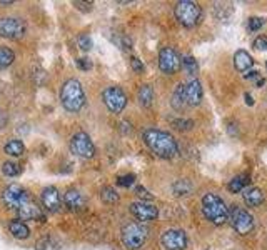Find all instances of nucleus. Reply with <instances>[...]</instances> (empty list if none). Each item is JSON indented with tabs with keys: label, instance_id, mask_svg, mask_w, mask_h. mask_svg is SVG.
I'll list each match as a JSON object with an SVG mask.
<instances>
[{
	"label": "nucleus",
	"instance_id": "nucleus-27",
	"mask_svg": "<svg viewBox=\"0 0 267 250\" xmlns=\"http://www.w3.org/2000/svg\"><path fill=\"white\" fill-rule=\"evenodd\" d=\"M100 198L104 200L105 204H117L119 202V193L117 190L114 189V187H102V190H100Z\"/></svg>",
	"mask_w": 267,
	"mask_h": 250
},
{
	"label": "nucleus",
	"instance_id": "nucleus-36",
	"mask_svg": "<svg viewBox=\"0 0 267 250\" xmlns=\"http://www.w3.org/2000/svg\"><path fill=\"white\" fill-rule=\"evenodd\" d=\"M130 67H132V70L136 72V73H142V72H144L142 62L139 60L137 57H132V59H130Z\"/></svg>",
	"mask_w": 267,
	"mask_h": 250
},
{
	"label": "nucleus",
	"instance_id": "nucleus-1",
	"mask_svg": "<svg viewBox=\"0 0 267 250\" xmlns=\"http://www.w3.org/2000/svg\"><path fill=\"white\" fill-rule=\"evenodd\" d=\"M142 139L145 145L161 159H174L179 154L177 140L169 132L159 129H145L142 132Z\"/></svg>",
	"mask_w": 267,
	"mask_h": 250
},
{
	"label": "nucleus",
	"instance_id": "nucleus-5",
	"mask_svg": "<svg viewBox=\"0 0 267 250\" xmlns=\"http://www.w3.org/2000/svg\"><path fill=\"white\" fill-rule=\"evenodd\" d=\"M174 14H175V18L179 20L181 25L190 29V27H194V25L199 23L202 10L195 2H192V0H181V2L175 4Z\"/></svg>",
	"mask_w": 267,
	"mask_h": 250
},
{
	"label": "nucleus",
	"instance_id": "nucleus-29",
	"mask_svg": "<svg viewBox=\"0 0 267 250\" xmlns=\"http://www.w3.org/2000/svg\"><path fill=\"white\" fill-rule=\"evenodd\" d=\"M2 172L5 177H17V175L20 173V167H18L15 162H4Z\"/></svg>",
	"mask_w": 267,
	"mask_h": 250
},
{
	"label": "nucleus",
	"instance_id": "nucleus-42",
	"mask_svg": "<svg viewBox=\"0 0 267 250\" xmlns=\"http://www.w3.org/2000/svg\"><path fill=\"white\" fill-rule=\"evenodd\" d=\"M265 67H267V64H265Z\"/></svg>",
	"mask_w": 267,
	"mask_h": 250
},
{
	"label": "nucleus",
	"instance_id": "nucleus-34",
	"mask_svg": "<svg viewBox=\"0 0 267 250\" xmlns=\"http://www.w3.org/2000/svg\"><path fill=\"white\" fill-rule=\"evenodd\" d=\"M254 47L257 50H267V35H259L256 40H254Z\"/></svg>",
	"mask_w": 267,
	"mask_h": 250
},
{
	"label": "nucleus",
	"instance_id": "nucleus-18",
	"mask_svg": "<svg viewBox=\"0 0 267 250\" xmlns=\"http://www.w3.org/2000/svg\"><path fill=\"white\" fill-rule=\"evenodd\" d=\"M242 198L249 207H259L264 202V192L259 187H249L242 190Z\"/></svg>",
	"mask_w": 267,
	"mask_h": 250
},
{
	"label": "nucleus",
	"instance_id": "nucleus-12",
	"mask_svg": "<svg viewBox=\"0 0 267 250\" xmlns=\"http://www.w3.org/2000/svg\"><path fill=\"white\" fill-rule=\"evenodd\" d=\"M161 242L165 250H184L187 247V235L181 229H170L162 234Z\"/></svg>",
	"mask_w": 267,
	"mask_h": 250
},
{
	"label": "nucleus",
	"instance_id": "nucleus-9",
	"mask_svg": "<svg viewBox=\"0 0 267 250\" xmlns=\"http://www.w3.org/2000/svg\"><path fill=\"white\" fill-rule=\"evenodd\" d=\"M71 150L80 159H92L95 154V145L85 132H77L71 139Z\"/></svg>",
	"mask_w": 267,
	"mask_h": 250
},
{
	"label": "nucleus",
	"instance_id": "nucleus-17",
	"mask_svg": "<svg viewBox=\"0 0 267 250\" xmlns=\"http://www.w3.org/2000/svg\"><path fill=\"white\" fill-rule=\"evenodd\" d=\"M63 204H65V207L67 209H71V210H82L85 207V198H84V195H82V193L79 192V190H74V189H71V190H67L65 192V195H63Z\"/></svg>",
	"mask_w": 267,
	"mask_h": 250
},
{
	"label": "nucleus",
	"instance_id": "nucleus-16",
	"mask_svg": "<svg viewBox=\"0 0 267 250\" xmlns=\"http://www.w3.org/2000/svg\"><path fill=\"white\" fill-rule=\"evenodd\" d=\"M17 214L20 217V220H35V218L43 220V214H42L40 207L35 202H32V200L25 202L22 207L17 210Z\"/></svg>",
	"mask_w": 267,
	"mask_h": 250
},
{
	"label": "nucleus",
	"instance_id": "nucleus-39",
	"mask_svg": "<svg viewBox=\"0 0 267 250\" xmlns=\"http://www.w3.org/2000/svg\"><path fill=\"white\" fill-rule=\"evenodd\" d=\"M246 79H257L259 77V72L257 70H249L246 75H244Z\"/></svg>",
	"mask_w": 267,
	"mask_h": 250
},
{
	"label": "nucleus",
	"instance_id": "nucleus-30",
	"mask_svg": "<svg viewBox=\"0 0 267 250\" xmlns=\"http://www.w3.org/2000/svg\"><path fill=\"white\" fill-rule=\"evenodd\" d=\"M172 125L177 130H181V132H186V130H190L194 127V122L189 120V118H177V120L172 122Z\"/></svg>",
	"mask_w": 267,
	"mask_h": 250
},
{
	"label": "nucleus",
	"instance_id": "nucleus-31",
	"mask_svg": "<svg viewBox=\"0 0 267 250\" xmlns=\"http://www.w3.org/2000/svg\"><path fill=\"white\" fill-rule=\"evenodd\" d=\"M134 182H136V175L134 173H125V175H119L117 177V185L120 187H132Z\"/></svg>",
	"mask_w": 267,
	"mask_h": 250
},
{
	"label": "nucleus",
	"instance_id": "nucleus-7",
	"mask_svg": "<svg viewBox=\"0 0 267 250\" xmlns=\"http://www.w3.org/2000/svg\"><path fill=\"white\" fill-rule=\"evenodd\" d=\"M27 25L18 17H2L0 18V37L9 40H18L25 35Z\"/></svg>",
	"mask_w": 267,
	"mask_h": 250
},
{
	"label": "nucleus",
	"instance_id": "nucleus-28",
	"mask_svg": "<svg viewBox=\"0 0 267 250\" xmlns=\"http://www.w3.org/2000/svg\"><path fill=\"white\" fill-rule=\"evenodd\" d=\"M181 67H184L189 75H195L197 70H199V65H197V60L192 57V55H187V57L181 59Z\"/></svg>",
	"mask_w": 267,
	"mask_h": 250
},
{
	"label": "nucleus",
	"instance_id": "nucleus-23",
	"mask_svg": "<svg viewBox=\"0 0 267 250\" xmlns=\"http://www.w3.org/2000/svg\"><path fill=\"white\" fill-rule=\"evenodd\" d=\"M4 150H5V154L10 155V157H20V155H24V152H25V145H24L22 140L12 139L5 143Z\"/></svg>",
	"mask_w": 267,
	"mask_h": 250
},
{
	"label": "nucleus",
	"instance_id": "nucleus-6",
	"mask_svg": "<svg viewBox=\"0 0 267 250\" xmlns=\"http://www.w3.org/2000/svg\"><path fill=\"white\" fill-rule=\"evenodd\" d=\"M229 220H231L232 229L240 235H247L252 232L254 229V218L246 209H240L237 205H234L229 212Z\"/></svg>",
	"mask_w": 267,
	"mask_h": 250
},
{
	"label": "nucleus",
	"instance_id": "nucleus-11",
	"mask_svg": "<svg viewBox=\"0 0 267 250\" xmlns=\"http://www.w3.org/2000/svg\"><path fill=\"white\" fill-rule=\"evenodd\" d=\"M159 68L165 75H174L181 68V57L172 47H164L159 52Z\"/></svg>",
	"mask_w": 267,
	"mask_h": 250
},
{
	"label": "nucleus",
	"instance_id": "nucleus-40",
	"mask_svg": "<svg viewBox=\"0 0 267 250\" xmlns=\"http://www.w3.org/2000/svg\"><path fill=\"white\" fill-rule=\"evenodd\" d=\"M246 102H247V105H252V104H254V100H252V97H251V93H246Z\"/></svg>",
	"mask_w": 267,
	"mask_h": 250
},
{
	"label": "nucleus",
	"instance_id": "nucleus-26",
	"mask_svg": "<svg viewBox=\"0 0 267 250\" xmlns=\"http://www.w3.org/2000/svg\"><path fill=\"white\" fill-rule=\"evenodd\" d=\"M15 54L9 47H0V68H7L14 64Z\"/></svg>",
	"mask_w": 267,
	"mask_h": 250
},
{
	"label": "nucleus",
	"instance_id": "nucleus-38",
	"mask_svg": "<svg viewBox=\"0 0 267 250\" xmlns=\"http://www.w3.org/2000/svg\"><path fill=\"white\" fill-rule=\"evenodd\" d=\"M77 67L80 68V70H88V68H92V62L88 59H79Z\"/></svg>",
	"mask_w": 267,
	"mask_h": 250
},
{
	"label": "nucleus",
	"instance_id": "nucleus-2",
	"mask_svg": "<svg viewBox=\"0 0 267 250\" xmlns=\"http://www.w3.org/2000/svg\"><path fill=\"white\" fill-rule=\"evenodd\" d=\"M60 102L67 112H79L85 105V93L82 84L77 79H69L62 84L60 89Z\"/></svg>",
	"mask_w": 267,
	"mask_h": 250
},
{
	"label": "nucleus",
	"instance_id": "nucleus-4",
	"mask_svg": "<svg viewBox=\"0 0 267 250\" xmlns=\"http://www.w3.org/2000/svg\"><path fill=\"white\" fill-rule=\"evenodd\" d=\"M147 237H149L147 227H144V225L139 222L125 223L122 230H120L122 245L129 250H139L145 243V240H147Z\"/></svg>",
	"mask_w": 267,
	"mask_h": 250
},
{
	"label": "nucleus",
	"instance_id": "nucleus-22",
	"mask_svg": "<svg viewBox=\"0 0 267 250\" xmlns=\"http://www.w3.org/2000/svg\"><path fill=\"white\" fill-rule=\"evenodd\" d=\"M170 105L175 110H184L186 109V93H184V84H177L175 90L172 93V98H170Z\"/></svg>",
	"mask_w": 267,
	"mask_h": 250
},
{
	"label": "nucleus",
	"instance_id": "nucleus-19",
	"mask_svg": "<svg viewBox=\"0 0 267 250\" xmlns=\"http://www.w3.org/2000/svg\"><path fill=\"white\" fill-rule=\"evenodd\" d=\"M252 57L249 54L246 52V50H237L236 54H234V67H236L237 72H246L249 70L252 67Z\"/></svg>",
	"mask_w": 267,
	"mask_h": 250
},
{
	"label": "nucleus",
	"instance_id": "nucleus-21",
	"mask_svg": "<svg viewBox=\"0 0 267 250\" xmlns=\"http://www.w3.org/2000/svg\"><path fill=\"white\" fill-rule=\"evenodd\" d=\"M137 100L142 107H150L152 102H154V89L149 85V84H144L139 87V92H137Z\"/></svg>",
	"mask_w": 267,
	"mask_h": 250
},
{
	"label": "nucleus",
	"instance_id": "nucleus-41",
	"mask_svg": "<svg viewBox=\"0 0 267 250\" xmlns=\"http://www.w3.org/2000/svg\"><path fill=\"white\" fill-rule=\"evenodd\" d=\"M14 2H12V0H9V2H0V5H12Z\"/></svg>",
	"mask_w": 267,
	"mask_h": 250
},
{
	"label": "nucleus",
	"instance_id": "nucleus-37",
	"mask_svg": "<svg viewBox=\"0 0 267 250\" xmlns=\"http://www.w3.org/2000/svg\"><path fill=\"white\" fill-rule=\"evenodd\" d=\"M74 7H77L82 12H91L92 10V2H80V0H75Z\"/></svg>",
	"mask_w": 267,
	"mask_h": 250
},
{
	"label": "nucleus",
	"instance_id": "nucleus-33",
	"mask_svg": "<svg viewBox=\"0 0 267 250\" xmlns=\"http://www.w3.org/2000/svg\"><path fill=\"white\" fill-rule=\"evenodd\" d=\"M265 25V18L262 17H252L249 20V30L251 32H257V30H260Z\"/></svg>",
	"mask_w": 267,
	"mask_h": 250
},
{
	"label": "nucleus",
	"instance_id": "nucleus-14",
	"mask_svg": "<svg viewBox=\"0 0 267 250\" xmlns=\"http://www.w3.org/2000/svg\"><path fill=\"white\" fill-rule=\"evenodd\" d=\"M184 93H186V104L190 107H197L202 102V84L197 79H190L187 84H184Z\"/></svg>",
	"mask_w": 267,
	"mask_h": 250
},
{
	"label": "nucleus",
	"instance_id": "nucleus-25",
	"mask_svg": "<svg viewBox=\"0 0 267 250\" xmlns=\"http://www.w3.org/2000/svg\"><path fill=\"white\" fill-rule=\"evenodd\" d=\"M172 192H174V195H177V197L190 195V192H192V184H190L189 180H186V179L177 180V182L172 185Z\"/></svg>",
	"mask_w": 267,
	"mask_h": 250
},
{
	"label": "nucleus",
	"instance_id": "nucleus-3",
	"mask_svg": "<svg viewBox=\"0 0 267 250\" xmlns=\"http://www.w3.org/2000/svg\"><path fill=\"white\" fill-rule=\"evenodd\" d=\"M202 214L214 225H224L229 218L227 205L215 193H206L202 197Z\"/></svg>",
	"mask_w": 267,
	"mask_h": 250
},
{
	"label": "nucleus",
	"instance_id": "nucleus-15",
	"mask_svg": "<svg viewBox=\"0 0 267 250\" xmlns=\"http://www.w3.org/2000/svg\"><path fill=\"white\" fill-rule=\"evenodd\" d=\"M42 204L49 212H57L62 205L60 193L55 187H46L42 190Z\"/></svg>",
	"mask_w": 267,
	"mask_h": 250
},
{
	"label": "nucleus",
	"instance_id": "nucleus-8",
	"mask_svg": "<svg viewBox=\"0 0 267 250\" xmlns=\"http://www.w3.org/2000/svg\"><path fill=\"white\" fill-rule=\"evenodd\" d=\"M2 200H4V204H5V207H7V209L18 210L25 202H29L30 197H29L27 190H25L22 185L10 184L9 187H5V189H4Z\"/></svg>",
	"mask_w": 267,
	"mask_h": 250
},
{
	"label": "nucleus",
	"instance_id": "nucleus-24",
	"mask_svg": "<svg viewBox=\"0 0 267 250\" xmlns=\"http://www.w3.org/2000/svg\"><path fill=\"white\" fill-rule=\"evenodd\" d=\"M249 184V175H237V177H234L231 182H229V190H231L232 193H239L242 192L246 189V185Z\"/></svg>",
	"mask_w": 267,
	"mask_h": 250
},
{
	"label": "nucleus",
	"instance_id": "nucleus-13",
	"mask_svg": "<svg viewBox=\"0 0 267 250\" xmlns=\"http://www.w3.org/2000/svg\"><path fill=\"white\" fill-rule=\"evenodd\" d=\"M130 214L137 218V220L142 222H150L155 220L159 217V209L154 204L150 202H144V200H137V202L130 204Z\"/></svg>",
	"mask_w": 267,
	"mask_h": 250
},
{
	"label": "nucleus",
	"instance_id": "nucleus-35",
	"mask_svg": "<svg viewBox=\"0 0 267 250\" xmlns=\"http://www.w3.org/2000/svg\"><path fill=\"white\" fill-rule=\"evenodd\" d=\"M136 193H137V195L141 197V198H144V202H147V200H152V198H154V195H152V193H149V192L145 190L144 187H141V185L136 187Z\"/></svg>",
	"mask_w": 267,
	"mask_h": 250
},
{
	"label": "nucleus",
	"instance_id": "nucleus-10",
	"mask_svg": "<svg viewBox=\"0 0 267 250\" xmlns=\"http://www.w3.org/2000/svg\"><path fill=\"white\" fill-rule=\"evenodd\" d=\"M102 100L112 114H120L127 105V95L120 87H107L102 92Z\"/></svg>",
	"mask_w": 267,
	"mask_h": 250
},
{
	"label": "nucleus",
	"instance_id": "nucleus-32",
	"mask_svg": "<svg viewBox=\"0 0 267 250\" xmlns=\"http://www.w3.org/2000/svg\"><path fill=\"white\" fill-rule=\"evenodd\" d=\"M77 43H79V47L84 50V52H87V50L92 48V39L87 34H80L77 37Z\"/></svg>",
	"mask_w": 267,
	"mask_h": 250
},
{
	"label": "nucleus",
	"instance_id": "nucleus-20",
	"mask_svg": "<svg viewBox=\"0 0 267 250\" xmlns=\"http://www.w3.org/2000/svg\"><path fill=\"white\" fill-rule=\"evenodd\" d=\"M9 230L10 234L15 237V239H20V240H25L30 237V229L27 227V223L22 222V220H12L9 223Z\"/></svg>",
	"mask_w": 267,
	"mask_h": 250
}]
</instances>
